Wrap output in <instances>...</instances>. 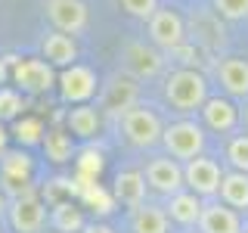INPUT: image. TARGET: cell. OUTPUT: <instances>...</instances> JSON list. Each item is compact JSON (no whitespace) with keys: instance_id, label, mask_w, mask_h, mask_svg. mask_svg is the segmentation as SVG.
Returning a JSON list of instances; mask_svg holds the SVG:
<instances>
[{"instance_id":"cell-1","label":"cell","mask_w":248,"mask_h":233,"mask_svg":"<svg viewBox=\"0 0 248 233\" xmlns=\"http://www.w3.org/2000/svg\"><path fill=\"white\" fill-rule=\"evenodd\" d=\"M165 100L177 112H196L208 100V78L189 66L174 68L165 78Z\"/></svg>"},{"instance_id":"cell-2","label":"cell","mask_w":248,"mask_h":233,"mask_svg":"<svg viewBox=\"0 0 248 233\" xmlns=\"http://www.w3.org/2000/svg\"><path fill=\"white\" fill-rule=\"evenodd\" d=\"M118 128L124 140H127L130 146H137V150H149V146L161 143V131H165V121H161V115L155 112V109L137 103L130 106L127 112L118 115Z\"/></svg>"},{"instance_id":"cell-3","label":"cell","mask_w":248,"mask_h":233,"mask_svg":"<svg viewBox=\"0 0 248 233\" xmlns=\"http://www.w3.org/2000/svg\"><path fill=\"white\" fill-rule=\"evenodd\" d=\"M161 143H165V150L170 159L177 162H189L196 159V155L205 152V128H202L199 121H174V124H165V131H161Z\"/></svg>"},{"instance_id":"cell-4","label":"cell","mask_w":248,"mask_h":233,"mask_svg":"<svg viewBox=\"0 0 248 233\" xmlns=\"http://www.w3.org/2000/svg\"><path fill=\"white\" fill-rule=\"evenodd\" d=\"M220 177L223 171L217 165V159H208V155H196L183 165V190L196 193L199 199H214L217 190H220Z\"/></svg>"},{"instance_id":"cell-5","label":"cell","mask_w":248,"mask_h":233,"mask_svg":"<svg viewBox=\"0 0 248 233\" xmlns=\"http://www.w3.org/2000/svg\"><path fill=\"white\" fill-rule=\"evenodd\" d=\"M146 28H149V41L158 50H177L180 44H186V22L177 16L174 10H155L149 19H146Z\"/></svg>"},{"instance_id":"cell-6","label":"cell","mask_w":248,"mask_h":233,"mask_svg":"<svg viewBox=\"0 0 248 233\" xmlns=\"http://www.w3.org/2000/svg\"><path fill=\"white\" fill-rule=\"evenodd\" d=\"M6 217L16 233H41L46 224V208L37 199V193H25L6 202Z\"/></svg>"},{"instance_id":"cell-7","label":"cell","mask_w":248,"mask_h":233,"mask_svg":"<svg viewBox=\"0 0 248 233\" xmlns=\"http://www.w3.org/2000/svg\"><path fill=\"white\" fill-rule=\"evenodd\" d=\"M46 19L53 22V28L62 34H81L90 22V10L84 0H44Z\"/></svg>"},{"instance_id":"cell-8","label":"cell","mask_w":248,"mask_h":233,"mask_svg":"<svg viewBox=\"0 0 248 233\" xmlns=\"http://www.w3.org/2000/svg\"><path fill=\"white\" fill-rule=\"evenodd\" d=\"M143 181L149 190L161 193V196H174L177 190H183V165L170 155H158L149 159L143 168Z\"/></svg>"},{"instance_id":"cell-9","label":"cell","mask_w":248,"mask_h":233,"mask_svg":"<svg viewBox=\"0 0 248 233\" xmlns=\"http://www.w3.org/2000/svg\"><path fill=\"white\" fill-rule=\"evenodd\" d=\"M56 84H59V93H62V100L65 103H75V106H81V103H87V100L96 93V72L87 66H68V68H62V75L56 78Z\"/></svg>"},{"instance_id":"cell-10","label":"cell","mask_w":248,"mask_h":233,"mask_svg":"<svg viewBox=\"0 0 248 233\" xmlns=\"http://www.w3.org/2000/svg\"><path fill=\"white\" fill-rule=\"evenodd\" d=\"M13 81L28 93H46L50 87H56V75L46 59H16Z\"/></svg>"},{"instance_id":"cell-11","label":"cell","mask_w":248,"mask_h":233,"mask_svg":"<svg viewBox=\"0 0 248 233\" xmlns=\"http://www.w3.org/2000/svg\"><path fill=\"white\" fill-rule=\"evenodd\" d=\"M31 177V159L28 152H3L0 155V181H3V196H25V193H34L28 183Z\"/></svg>"},{"instance_id":"cell-12","label":"cell","mask_w":248,"mask_h":233,"mask_svg":"<svg viewBox=\"0 0 248 233\" xmlns=\"http://www.w3.org/2000/svg\"><path fill=\"white\" fill-rule=\"evenodd\" d=\"M121 59H124V68L134 78H155L165 68V53H161L158 47H146L140 41H130L124 47Z\"/></svg>"},{"instance_id":"cell-13","label":"cell","mask_w":248,"mask_h":233,"mask_svg":"<svg viewBox=\"0 0 248 233\" xmlns=\"http://www.w3.org/2000/svg\"><path fill=\"white\" fill-rule=\"evenodd\" d=\"M199 112H202L205 128L214 131V134H230V131L239 128V109L227 97H208Z\"/></svg>"},{"instance_id":"cell-14","label":"cell","mask_w":248,"mask_h":233,"mask_svg":"<svg viewBox=\"0 0 248 233\" xmlns=\"http://www.w3.org/2000/svg\"><path fill=\"white\" fill-rule=\"evenodd\" d=\"M196 227L199 233H242V215L223 202H205Z\"/></svg>"},{"instance_id":"cell-15","label":"cell","mask_w":248,"mask_h":233,"mask_svg":"<svg viewBox=\"0 0 248 233\" xmlns=\"http://www.w3.org/2000/svg\"><path fill=\"white\" fill-rule=\"evenodd\" d=\"M214 75H217V81H220V87L227 90V97L248 100V59L223 56L214 66Z\"/></svg>"},{"instance_id":"cell-16","label":"cell","mask_w":248,"mask_h":233,"mask_svg":"<svg viewBox=\"0 0 248 233\" xmlns=\"http://www.w3.org/2000/svg\"><path fill=\"white\" fill-rule=\"evenodd\" d=\"M140 100V90H137V81L127 75H112L103 90V112H112L118 118L121 112H127L130 106H137Z\"/></svg>"},{"instance_id":"cell-17","label":"cell","mask_w":248,"mask_h":233,"mask_svg":"<svg viewBox=\"0 0 248 233\" xmlns=\"http://www.w3.org/2000/svg\"><path fill=\"white\" fill-rule=\"evenodd\" d=\"M202 205H205V202H202L196 193L177 190L174 196H168L165 215H168V221L180 224V227H196V224H199V215H202Z\"/></svg>"},{"instance_id":"cell-18","label":"cell","mask_w":248,"mask_h":233,"mask_svg":"<svg viewBox=\"0 0 248 233\" xmlns=\"http://www.w3.org/2000/svg\"><path fill=\"white\" fill-rule=\"evenodd\" d=\"M41 53H44V59L50 62V66L68 68V66H75V59H78V44H75L72 34L50 31V34H44V41H41Z\"/></svg>"},{"instance_id":"cell-19","label":"cell","mask_w":248,"mask_h":233,"mask_svg":"<svg viewBox=\"0 0 248 233\" xmlns=\"http://www.w3.org/2000/svg\"><path fill=\"white\" fill-rule=\"evenodd\" d=\"M112 196L127 205L130 212L140 208L146 202V181H143V171H118L112 183Z\"/></svg>"},{"instance_id":"cell-20","label":"cell","mask_w":248,"mask_h":233,"mask_svg":"<svg viewBox=\"0 0 248 233\" xmlns=\"http://www.w3.org/2000/svg\"><path fill=\"white\" fill-rule=\"evenodd\" d=\"M223 205H230L232 212H248V174L242 171H227L220 177V190H217Z\"/></svg>"},{"instance_id":"cell-21","label":"cell","mask_w":248,"mask_h":233,"mask_svg":"<svg viewBox=\"0 0 248 233\" xmlns=\"http://www.w3.org/2000/svg\"><path fill=\"white\" fill-rule=\"evenodd\" d=\"M130 230L134 233H170V221L161 205H149L143 202L140 208H134L130 215Z\"/></svg>"},{"instance_id":"cell-22","label":"cell","mask_w":248,"mask_h":233,"mask_svg":"<svg viewBox=\"0 0 248 233\" xmlns=\"http://www.w3.org/2000/svg\"><path fill=\"white\" fill-rule=\"evenodd\" d=\"M65 124H68V131H72L75 137L90 140V137H96V131H99V109H93V106H87V103H81V106L68 109Z\"/></svg>"},{"instance_id":"cell-23","label":"cell","mask_w":248,"mask_h":233,"mask_svg":"<svg viewBox=\"0 0 248 233\" xmlns=\"http://www.w3.org/2000/svg\"><path fill=\"white\" fill-rule=\"evenodd\" d=\"M41 143H44V152H46V159H50V162H56V165H65V162H72V155H75L72 134H65V131L53 128V131H44Z\"/></svg>"},{"instance_id":"cell-24","label":"cell","mask_w":248,"mask_h":233,"mask_svg":"<svg viewBox=\"0 0 248 233\" xmlns=\"http://www.w3.org/2000/svg\"><path fill=\"white\" fill-rule=\"evenodd\" d=\"M192 37L202 44V47H217L223 44V25H220V16L217 13H205L199 19H192Z\"/></svg>"},{"instance_id":"cell-25","label":"cell","mask_w":248,"mask_h":233,"mask_svg":"<svg viewBox=\"0 0 248 233\" xmlns=\"http://www.w3.org/2000/svg\"><path fill=\"white\" fill-rule=\"evenodd\" d=\"M50 224H53L56 233H81L84 230V215L72 202H59V205H53Z\"/></svg>"},{"instance_id":"cell-26","label":"cell","mask_w":248,"mask_h":233,"mask_svg":"<svg viewBox=\"0 0 248 233\" xmlns=\"http://www.w3.org/2000/svg\"><path fill=\"white\" fill-rule=\"evenodd\" d=\"M227 162H230L232 171L248 174V134L230 137V143H227Z\"/></svg>"},{"instance_id":"cell-27","label":"cell","mask_w":248,"mask_h":233,"mask_svg":"<svg viewBox=\"0 0 248 233\" xmlns=\"http://www.w3.org/2000/svg\"><path fill=\"white\" fill-rule=\"evenodd\" d=\"M214 13L227 22L248 19V0H214Z\"/></svg>"},{"instance_id":"cell-28","label":"cell","mask_w":248,"mask_h":233,"mask_svg":"<svg viewBox=\"0 0 248 233\" xmlns=\"http://www.w3.org/2000/svg\"><path fill=\"white\" fill-rule=\"evenodd\" d=\"M25 109L22 97L10 87H0V118H16V115Z\"/></svg>"},{"instance_id":"cell-29","label":"cell","mask_w":248,"mask_h":233,"mask_svg":"<svg viewBox=\"0 0 248 233\" xmlns=\"http://www.w3.org/2000/svg\"><path fill=\"white\" fill-rule=\"evenodd\" d=\"M121 6H124V13H127V16L146 22L155 10H158V0H121Z\"/></svg>"},{"instance_id":"cell-30","label":"cell","mask_w":248,"mask_h":233,"mask_svg":"<svg viewBox=\"0 0 248 233\" xmlns=\"http://www.w3.org/2000/svg\"><path fill=\"white\" fill-rule=\"evenodd\" d=\"M78 171H81V177H84V181L96 177L99 171H103V155H99V152H93V150H87V152L81 155V162H78Z\"/></svg>"},{"instance_id":"cell-31","label":"cell","mask_w":248,"mask_h":233,"mask_svg":"<svg viewBox=\"0 0 248 233\" xmlns=\"http://www.w3.org/2000/svg\"><path fill=\"white\" fill-rule=\"evenodd\" d=\"M16 131H19V140L25 137L28 143H31V140H41L37 134H44V131H41V124H37V121H25V124L19 121V128H16Z\"/></svg>"},{"instance_id":"cell-32","label":"cell","mask_w":248,"mask_h":233,"mask_svg":"<svg viewBox=\"0 0 248 233\" xmlns=\"http://www.w3.org/2000/svg\"><path fill=\"white\" fill-rule=\"evenodd\" d=\"M81 233H115L112 227H106V224H84Z\"/></svg>"},{"instance_id":"cell-33","label":"cell","mask_w":248,"mask_h":233,"mask_svg":"<svg viewBox=\"0 0 248 233\" xmlns=\"http://www.w3.org/2000/svg\"><path fill=\"white\" fill-rule=\"evenodd\" d=\"M6 78H10V72H6V62L0 59V87H3V81H6Z\"/></svg>"},{"instance_id":"cell-34","label":"cell","mask_w":248,"mask_h":233,"mask_svg":"<svg viewBox=\"0 0 248 233\" xmlns=\"http://www.w3.org/2000/svg\"><path fill=\"white\" fill-rule=\"evenodd\" d=\"M6 202H10V199H6V196H3V190H0V217L6 215Z\"/></svg>"},{"instance_id":"cell-35","label":"cell","mask_w":248,"mask_h":233,"mask_svg":"<svg viewBox=\"0 0 248 233\" xmlns=\"http://www.w3.org/2000/svg\"><path fill=\"white\" fill-rule=\"evenodd\" d=\"M3 152H6V131L0 128V155H3Z\"/></svg>"},{"instance_id":"cell-36","label":"cell","mask_w":248,"mask_h":233,"mask_svg":"<svg viewBox=\"0 0 248 233\" xmlns=\"http://www.w3.org/2000/svg\"><path fill=\"white\" fill-rule=\"evenodd\" d=\"M239 121H245V131H248V106L242 109V112H239Z\"/></svg>"},{"instance_id":"cell-37","label":"cell","mask_w":248,"mask_h":233,"mask_svg":"<svg viewBox=\"0 0 248 233\" xmlns=\"http://www.w3.org/2000/svg\"><path fill=\"white\" fill-rule=\"evenodd\" d=\"M0 233H3V227H0Z\"/></svg>"}]
</instances>
